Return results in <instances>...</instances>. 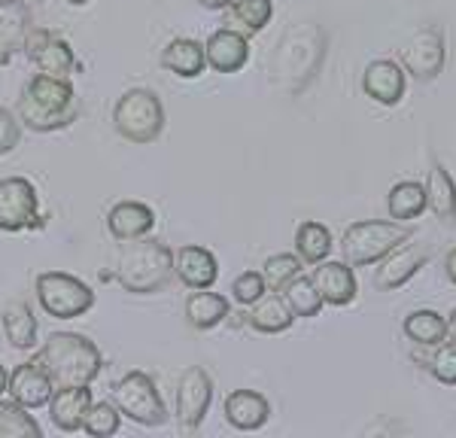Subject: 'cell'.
Returning a JSON list of instances; mask_svg holds the SVG:
<instances>
[{"label":"cell","mask_w":456,"mask_h":438,"mask_svg":"<svg viewBox=\"0 0 456 438\" xmlns=\"http://www.w3.org/2000/svg\"><path fill=\"white\" fill-rule=\"evenodd\" d=\"M296 250H298V259L311 262V265L329 259V253H332V231L322 223H316V219H307L296 231Z\"/></svg>","instance_id":"29"},{"label":"cell","mask_w":456,"mask_h":438,"mask_svg":"<svg viewBox=\"0 0 456 438\" xmlns=\"http://www.w3.org/2000/svg\"><path fill=\"white\" fill-rule=\"evenodd\" d=\"M213 402V381L201 365H189L176 384V420L186 429H198L204 423Z\"/></svg>","instance_id":"12"},{"label":"cell","mask_w":456,"mask_h":438,"mask_svg":"<svg viewBox=\"0 0 456 438\" xmlns=\"http://www.w3.org/2000/svg\"><path fill=\"white\" fill-rule=\"evenodd\" d=\"M444 274L451 277V283H456V247L447 253V259H444Z\"/></svg>","instance_id":"39"},{"label":"cell","mask_w":456,"mask_h":438,"mask_svg":"<svg viewBox=\"0 0 456 438\" xmlns=\"http://www.w3.org/2000/svg\"><path fill=\"white\" fill-rule=\"evenodd\" d=\"M31 4H40V0H31Z\"/></svg>","instance_id":"44"},{"label":"cell","mask_w":456,"mask_h":438,"mask_svg":"<svg viewBox=\"0 0 456 438\" xmlns=\"http://www.w3.org/2000/svg\"><path fill=\"white\" fill-rule=\"evenodd\" d=\"M113 405L141 426H161L167 420L165 399H161L156 381L146 371H128L113 386Z\"/></svg>","instance_id":"8"},{"label":"cell","mask_w":456,"mask_h":438,"mask_svg":"<svg viewBox=\"0 0 456 438\" xmlns=\"http://www.w3.org/2000/svg\"><path fill=\"white\" fill-rule=\"evenodd\" d=\"M281 296L286 298V304H289V311L296 313V317H316V313L322 311V298L311 283V277H301V274L292 277L281 289Z\"/></svg>","instance_id":"33"},{"label":"cell","mask_w":456,"mask_h":438,"mask_svg":"<svg viewBox=\"0 0 456 438\" xmlns=\"http://www.w3.org/2000/svg\"><path fill=\"white\" fill-rule=\"evenodd\" d=\"M46 223L40 210V195L37 186L25 177H6L0 180V231H28L40 229Z\"/></svg>","instance_id":"9"},{"label":"cell","mask_w":456,"mask_h":438,"mask_svg":"<svg viewBox=\"0 0 456 438\" xmlns=\"http://www.w3.org/2000/svg\"><path fill=\"white\" fill-rule=\"evenodd\" d=\"M113 126L128 143H152L165 131V104L150 89H128L113 107Z\"/></svg>","instance_id":"6"},{"label":"cell","mask_w":456,"mask_h":438,"mask_svg":"<svg viewBox=\"0 0 456 438\" xmlns=\"http://www.w3.org/2000/svg\"><path fill=\"white\" fill-rule=\"evenodd\" d=\"M43 429L34 420V414L28 408H21L19 402L0 399V438H40Z\"/></svg>","instance_id":"31"},{"label":"cell","mask_w":456,"mask_h":438,"mask_svg":"<svg viewBox=\"0 0 456 438\" xmlns=\"http://www.w3.org/2000/svg\"><path fill=\"white\" fill-rule=\"evenodd\" d=\"M79 110L83 104H79V94L70 79L37 73L21 89L16 116L21 126L37 131V134H53V131L70 128L79 119Z\"/></svg>","instance_id":"1"},{"label":"cell","mask_w":456,"mask_h":438,"mask_svg":"<svg viewBox=\"0 0 456 438\" xmlns=\"http://www.w3.org/2000/svg\"><path fill=\"white\" fill-rule=\"evenodd\" d=\"M40 308L55 320H77L94 308V292L68 272H43L34 283Z\"/></svg>","instance_id":"7"},{"label":"cell","mask_w":456,"mask_h":438,"mask_svg":"<svg viewBox=\"0 0 456 438\" xmlns=\"http://www.w3.org/2000/svg\"><path fill=\"white\" fill-rule=\"evenodd\" d=\"M426 207H432L444 225L456 223V182L441 162H432V171L426 177Z\"/></svg>","instance_id":"25"},{"label":"cell","mask_w":456,"mask_h":438,"mask_svg":"<svg viewBox=\"0 0 456 438\" xmlns=\"http://www.w3.org/2000/svg\"><path fill=\"white\" fill-rule=\"evenodd\" d=\"M447 61V46H444V34L436 25L420 28L402 49V70L411 73L417 83H432Z\"/></svg>","instance_id":"11"},{"label":"cell","mask_w":456,"mask_h":438,"mask_svg":"<svg viewBox=\"0 0 456 438\" xmlns=\"http://www.w3.org/2000/svg\"><path fill=\"white\" fill-rule=\"evenodd\" d=\"M311 283L320 292L322 304H335V308H344L356 298V274H353V265L347 262H316Z\"/></svg>","instance_id":"15"},{"label":"cell","mask_w":456,"mask_h":438,"mask_svg":"<svg viewBox=\"0 0 456 438\" xmlns=\"http://www.w3.org/2000/svg\"><path fill=\"white\" fill-rule=\"evenodd\" d=\"M28 58H31V64L40 73H49V77H64L70 79L73 73L83 70V64H79L77 53L70 49V43L64 40V36H58L53 31H46V28H34L28 31L25 36V49H21Z\"/></svg>","instance_id":"10"},{"label":"cell","mask_w":456,"mask_h":438,"mask_svg":"<svg viewBox=\"0 0 456 438\" xmlns=\"http://www.w3.org/2000/svg\"><path fill=\"white\" fill-rule=\"evenodd\" d=\"M53 390H55V384H53V377L46 375V369L37 360H28L10 371L6 396L12 402H19L21 408H28V411H37V408L49 405Z\"/></svg>","instance_id":"13"},{"label":"cell","mask_w":456,"mask_h":438,"mask_svg":"<svg viewBox=\"0 0 456 438\" xmlns=\"http://www.w3.org/2000/svg\"><path fill=\"white\" fill-rule=\"evenodd\" d=\"M159 64L167 73L180 79H195L208 70V58H204V43L192 40V36H174L165 43L159 55Z\"/></svg>","instance_id":"23"},{"label":"cell","mask_w":456,"mask_h":438,"mask_svg":"<svg viewBox=\"0 0 456 438\" xmlns=\"http://www.w3.org/2000/svg\"><path fill=\"white\" fill-rule=\"evenodd\" d=\"M228 16L244 31L259 34L274 19V0H232L228 4Z\"/></svg>","instance_id":"32"},{"label":"cell","mask_w":456,"mask_h":438,"mask_svg":"<svg viewBox=\"0 0 456 438\" xmlns=\"http://www.w3.org/2000/svg\"><path fill=\"white\" fill-rule=\"evenodd\" d=\"M119 426H122L119 408L107 399H101V402L92 399V405H88V411H86V420H83V433L92 438H110L119 433Z\"/></svg>","instance_id":"34"},{"label":"cell","mask_w":456,"mask_h":438,"mask_svg":"<svg viewBox=\"0 0 456 438\" xmlns=\"http://www.w3.org/2000/svg\"><path fill=\"white\" fill-rule=\"evenodd\" d=\"M92 405V386H55L49 399V420L61 433H79Z\"/></svg>","instance_id":"19"},{"label":"cell","mask_w":456,"mask_h":438,"mask_svg":"<svg viewBox=\"0 0 456 438\" xmlns=\"http://www.w3.org/2000/svg\"><path fill=\"white\" fill-rule=\"evenodd\" d=\"M268 292V287H265V277L262 272H244V274H238L234 277V283H232V296H234V302L238 304H244V308H249L253 302H259V298Z\"/></svg>","instance_id":"37"},{"label":"cell","mask_w":456,"mask_h":438,"mask_svg":"<svg viewBox=\"0 0 456 438\" xmlns=\"http://www.w3.org/2000/svg\"><path fill=\"white\" fill-rule=\"evenodd\" d=\"M387 210L395 223H408V219H417L426 210V186L414 180H402L389 189L387 195Z\"/></svg>","instance_id":"28"},{"label":"cell","mask_w":456,"mask_h":438,"mask_svg":"<svg viewBox=\"0 0 456 438\" xmlns=\"http://www.w3.org/2000/svg\"><path fill=\"white\" fill-rule=\"evenodd\" d=\"M429 371L438 384L456 386V345H451V341L436 345V353L429 360Z\"/></svg>","instance_id":"36"},{"label":"cell","mask_w":456,"mask_h":438,"mask_svg":"<svg viewBox=\"0 0 456 438\" xmlns=\"http://www.w3.org/2000/svg\"><path fill=\"white\" fill-rule=\"evenodd\" d=\"M21 141V122L19 116L12 113V110L0 107V158L6 156V152H12Z\"/></svg>","instance_id":"38"},{"label":"cell","mask_w":456,"mask_h":438,"mask_svg":"<svg viewBox=\"0 0 456 438\" xmlns=\"http://www.w3.org/2000/svg\"><path fill=\"white\" fill-rule=\"evenodd\" d=\"M444 326H447V335H444V341H451V345H456V308L451 317L444 320Z\"/></svg>","instance_id":"40"},{"label":"cell","mask_w":456,"mask_h":438,"mask_svg":"<svg viewBox=\"0 0 456 438\" xmlns=\"http://www.w3.org/2000/svg\"><path fill=\"white\" fill-rule=\"evenodd\" d=\"M64 4H70V6H86L88 0H64Z\"/></svg>","instance_id":"43"},{"label":"cell","mask_w":456,"mask_h":438,"mask_svg":"<svg viewBox=\"0 0 456 438\" xmlns=\"http://www.w3.org/2000/svg\"><path fill=\"white\" fill-rule=\"evenodd\" d=\"M55 386H92L104 369V356L79 332H53L34 356Z\"/></svg>","instance_id":"3"},{"label":"cell","mask_w":456,"mask_h":438,"mask_svg":"<svg viewBox=\"0 0 456 438\" xmlns=\"http://www.w3.org/2000/svg\"><path fill=\"white\" fill-rule=\"evenodd\" d=\"M322 61H326V34L320 31V25L314 21L292 25L271 58V79L283 92L296 94L316 77Z\"/></svg>","instance_id":"4"},{"label":"cell","mask_w":456,"mask_h":438,"mask_svg":"<svg viewBox=\"0 0 456 438\" xmlns=\"http://www.w3.org/2000/svg\"><path fill=\"white\" fill-rule=\"evenodd\" d=\"M404 240H411V229H404V225L380 223V219H362V223H353L350 229L344 231L341 253L347 265L369 268V265H378L387 253H393Z\"/></svg>","instance_id":"5"},{"label":"cell","mask_w":456,"mask_h":438,"mask_svg":"<svg viewBox=\"0 0 456 438\" xmlns=\"http://www.w3.org/2000/svg\"><path fill=\"white\" fill-rule=\"evenodd\" d=\"M31 6L28 0H0V68L25 49V36L31 31Z\"/></svg>","instance_id":"18"},{"label":"cell","mask_w":456,"mask_h":438,"mask_svg":"<svg viewBox=\"0 0 456 438\" xmlns=\"http://www.w3.org/2000/svg\"><path fill=\"white\" fill-rule=\"evenodd\" d=\"M174 277L189 289H213L219 277V262L208 247L186 244L174 253Z\"/></svg>","instance_id":"17"},{"label":"cell","mask_w":456,"mask_h":438,"mask_svg":"<svg viewBox=\"0 0 456 438\" xmlns=\"http://www.w3.org/2000/svg\"><path fill=\"white\" fill-rule=\"evenodd\" d=\"M301 272V259L296 253H277L271 256L268 262L262 265V277H265V287L268 292H281L292 277H298Z\"/></svg>","instance_id":"35"},{"label":"cell","mask_w":456,"mask_h":438,"mask_svg":"<svg viewBox=\"0 0 456 438\" xmlns=\"http://www.w3.org/2000/svg\"><path fill=\"white\" fill-rule=\"evenodd\" d=\"M6 386H10V371H6V365L0 362V396H6Z\"/></svg>","instance_id":"42"},{"label":"cell","mask_w":456,"mask_h":438,"mask_svg":"<svg viewBox=\"0 0 456 438\" xmlns=\"http://www.w3.org/2000/svg\"><path fill=\"white\" fill-rule=\"evenodd\" d=\"M204 58L208 68L216 73H238L249 61V40L247 34L234 31V28H219L204 43Z\"/></svg>","instance_id":"16"},{"label":"cell","mask_w":456,"mask_h":438,"mask_svg":"<svg viewBox=\"0 0 456 438\" xmlns=\"http://www.w3.org/2000/svg\"><path fill=\"white\" fill-rule=\"evenodd\" d=\"M247 323L262 335H277L296 323V313L289 311V304H286L281 292H265L259 302L249 304Z\"/></svg>","instance_id":"24"},{"label":"cell","mask_w":456,"mask_h":438,"mask_svg":"<svg viewBox=\"0 0 456 438\" xmlns=\"http://www.w3.org/2000/svg\"><path fill=\"white\" fill-rule=\"evenodd\" d=\"M228 313H232V304H228V298L219 296V292L192 289V296L186 298V320L195 328H201V332H208V328L219 326L228 317Z\"/></svg>","instance_id":"26"},{"label":"cell","mask_w":456,"mask_h":438,"mask_svg":"<svg viewBox=\"0 0 456 438\" xmlns=\"http://www.w3.org/2000/svg\"><path fill=\"white\" fill-rule=\"evenodd\" d=\"M426 262H429V250L420 244H408V240H404V244H399L393 253H387L384 259H380V268H378V274H374V287L380 292L399 289L420 272Z\"/></svg>","instance_id":"14"},{"label":"cell","mask_w":456,"mask_h":438,"mask_svg":"<svg viewBox=\"0 0 456 438\" xmlns=\"http://www.w3.org/2000/svg\"><path fill=\"white\" fill-rule=\"evenodd\" d=\"M113 277L131 296H156L174 280V250L150 235L122 240Z\"/></svg>","instance_id":"2"},{"label":"cell","mask_w":456,"mask_h":438,"mask_svg":"<svg viewBox=\"0 0 456 438\" xmlns=\"http://www.w3.org/2000/svg\"><path fill=\"white\" fill-rule=\"evenodd\" d=\"M107 229L116 240H134L143 238L156 229V210L143 201H119L110 207L107 214Z\"/></svg>","instance_id":"22"},{"label":"cell","mask_w":456,"mask_h":438,"mask_svg":"<svg viewBox=\"0 0 456 438\" xmlns=\"http://www.w3.org/2000/svg\"><path fill=\"white\" fill-rule=\"evenodd\" d=\"M0 317H4V335L12 347L16 350L37 347V317H34L31 304L16 298V302L6 304Z\"/></svg>","instance_id":"27"},{"label":"cell","mask_w":456,"mask_h":438,"mask_svg":"<svg viewBox=\"0 0 456 438\" xmlns=\"http://www.w3.org/2000/svg\"><path fill=\"white\" fill-rule=\"evenodd\" d=\"M404 335H408V341H414V345L420 347H436L444 341L447 335V326H444V317L436 311H411L408 317H404Z\"/></svg>","instance_id":"30"},{"label":"cell","mask_w":456,"mask_h":438,"mask_svg":"<svg viewBox=\"0 0 456 438\" xmlns=\"http://www.w3.org/2000/svg\"><path fill=\"white\" fill-rule=\"evenodd\" d=\"M198 4H201L204 10H228L232 0H198Z\"/></svg>","instance_id":"41"},{"label":"cell","mask_w":456,"mask_h":438,"mask_svg":"<svg viewBox=\"0 0 456 438\" xmlns=\"http://www.w3.org/2000/svg\"><path fill=\"white\" fill-rule=\"evenodd\" d=\"M362 92L369 94L371 101L384 107H395L404 98V70L402 64L395 61H371L369 68L362 70Z\"/></svg>","instance_id":"20"},{"label":"cell","mask_w":456,"mask_h":438,"mask_svg":"<svg viewBox=\"0 0 456 438\" xmlns=\"http://www.w3.org/2000/svg\"><path fill=\"white\" fill-rule=\"evenodd\" d=\"M225 420L240 433H256L271 420V402L256 390H234L225 396Z\"/></svg>","instance_id":"21"}]
</instances>
